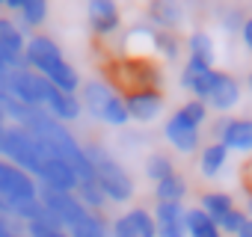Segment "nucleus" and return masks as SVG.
<instances>
[{
  "instance_id": "1",
  "label": "nucleus",
  "mask_w": 252,
  "mask_h": 237,
  "mask_svg": "<svg viewBox=\"0 0 252 237\" xmlns=\"http://www.w3.org/2000/svg\"><path fill=\"white\" fill-rule=\"evenodd\" d=\"M21 128H27L36 140H42V143L51 148V154L60 157V160L77 175L80 184H83V181H95V178H92V166H89V160H86V151H83V146L74 140V134L68 131V125L57 122V118L48 116L45 110H30L27 118L21 122Z\"/></svg>"
},
{
  "instance_id": "2",
  "label": "nucleus",
  "mask_w": 252,
  "mask_h": 237,
  "mask_svg": "<svg viewBox=\"0 0 252 237\" xmlns=\"http://www.w3.org/2000/svg\"><path fill=\"white\" fill-rule=\"evenodd\" d=\"M83 151H86V160L92 166V178L101 187V193L107 196V202L125 205V202L134 199V181H131V175L125 172V166L101 143H89V146H83Z\"/></svg>"
},
{
  "instance_id": "3",
  "label": "nucleus",
  "mask_w": 252,
  "mask_h": 237,
  "mask_svg": "<svg viewBox=\"0 0 252 237\" xmlns=\"http://www.w3.org/2000/svg\"><path fill=\"white\" fill-rule=\"evenodd\" d=\"M9 89H12V95H15L24 107H30V110H45L48 95H51L54 86H51L42 74H36L33 68H18V71L9 74Z\"/></svg>"
},
{
  "instance_id": "4",
  "label": "nucleus",
  "mask_w": 252,
  "mask_h": 237,
  "mask_svg": "<svg viewBox=\"0 0 252 237\" xmlns=\"http://www.w3.org/2000/svg\"><path fill=\"white\" fill-rule=\"evenodd\" d=\"M125 110H128V118H134L140 125H149L163 110V95L155 86H137L125 95Z\"/></svg>"
},
{
  "instance_id": "5",
  "label": "nucleus",
  "mask_w": 252,
  "mask_h": 237,
  "mask_svg": "<svg viewBox=\"0 0 252 237\" xmlns=\"http://www.w3.org/2000/svg\"><path fill=\"white\" fill-rule=\"evenodd\" d=\"M110 234L113 237H158V225L146 207H131L110 222Z\"/></svg>"
},
{
  "instance_id": "6",
  "label": "nucleus",
  "mask_w": 252,
  "mask_h": 237,
  "mask_svg": "<svg viewBox=\"0 0 252 237\" xmlns=\"http://www.w3.org/2000/svg\"><path fill=\"white\" fill-rule=\"evenodd\" d=\"M0 196H6V199H36L39 184L27 172H21L18 166H12L9 160L0 157Z\"/></svg>"
},
{
  "instance_id": "7",
  "label": "nucleus",
  "mask_w": 252,
  "mask_h": 237,
  "mask_svg": "<svg viewBox=\"0 0 252 237\" xmlns=\"http://www.w3.org/2000/svg\"><path fill=\"white\" fill-rule=\"evenodd\" d=\"M240 98H243L240 80H237L234 74H228V71H217V74H214V83H211V92H208V98H205V104H208V110L225 113V110L237 107Z\"/></svg>"
},
{
  "instance_id": "8",
  "label": "nucleus",
  "mask_w": 252,
  "mask_h": 237,
  "mask_svg": "<svg viewBox=\"0 0 252 237\" xmlns=\"http://www.w3.org/2000/svg\"><path fill=\"white\" fill-rule=\"evenodd\" d=\"M217 143H222L228 151H252V118L231 116L220 122Z\"/></svg>"
},
{
  "instance_id": "9",
  "label": "nucleus",
  "mask_w": 252,
  "mask_h": 237,
  "mask_svg": "<svg viewBox=\"0 0 252 237\" xmlns=\"http://www.w3.org/2000/svg\"><path fill=\"white\" fill-rule=\"evenodd\" d=\"M163 134H166V140L172 143V148L181 151V154H193V151L199 148V128H193L178 110L166 118Z\"/></svg>"
},
{
  "instance_id": "10",
  "label": "nucleus",
  "mask_w": 252,
  "mask_h": 237,
  "mask_svg": "<svg viewBox=\"0 0 252 237\" xmlns=\"http://www.w3.org/2000/svg\"><path fill=\"white\" fill-rule=\"evenodd\" d=\"M152 216L158 225V237H187V207L184 205L158 202Z\"/></svg>"
},
{
  "instance_id": "11",
  "label": "nucleus",
  "mask_w": 252,
  "mask_h": 237,
  "mask_svg": "<svg viewBox=\"0 0 252 237\" xmlns=\"http://www.w3.org/2000/svg\"><path fill=\"white\" fill-rule=\"evenodd\" d=\"M54 59H63V51H60V45H57L51 36L36 33V36L27 39V45H24V65H27V68L42 71V68H45L48 62H54Z\"/></svg>"
},
{
  "instance_id": "12",
  "label": "nucleus",
  "mask_w": 252,
  "mask_h": 237,
  "mask_svg": "<svg viewBox=\"0 0 252 237\" xmlns=\"http://www.w3.org/2000/svg\"><path fill=\"white\" fill-rule=\"evenodd\" d=\"M86 12H89V27L98 36H110L122 27V12L113 0H89Z\"/></svg>"
},
{
  "instance_id": "13",
  "label": "nucleus",
  "mask_w": 252,
  "mask_h": 237,
  "mask_svg": "<svg viewBox=\"0 0 252 237\" xmlns=\"http://www.w3.org/2000/svg\"><path fill=\"white\" fill-rule=\"evenodd\" d=\"M36 74H42L54 89H60V92H65V95H77V89H80V74H77V68L63 57V59H54V62H48L42 71H36Z\"/></svg>"
},
{
  "instance_id": "14",
  "label": "nucleus",
  "mask_w": 252,
  "mask_h": 237,
  "mask_svg": "<svg viewBox=\"0 0 252 237\" xmlns=\"http://www.w3.org/2000/svg\"><path fill=\"white\" fill-rule=\"evenodd\" d=\"M214 74H217V68L202 65V62H196V59H187V65H184V71H181V86H184L196 101H205L208 92H211Z\"/></svg>"
},
{
  "instance_id": "15",
  "label": "nucleus",
  "mask_w": 252,
  "mask_h": 237,
  "mask_svg": "<svg viewBox=\"0 0 252 237\" xmlns=\"http://www.w3.org/2000/svg\"><path fill=\"white\" fill-rule=\"evenodd\" d=\"M45 113L54 116L57 122L68 125V122H74V118H80V113H83L80 95H65V92H60V89H51L48 104H45Z\"/></svg>"
},
{
  "instance_id": "16",
  "label": "nucleus",
  "mask_w": 252,
  "mask_h": 237,
  "mask_svg": "<svg viewBox=\"0 0 252 237\" xmlns=\"http://www.w3.org/2000/svg\"><path fill=\"white\" fill-rule=\"evenodd\" d=\"M149 18L160 27V30H175L181 21H184V6L175 3V0H155L149 6Z\"/></svg>"
},
{
  "instance_id": "17",
  "label": "nucleus",
  "mask_w": 252,
  "mask_h": 237,
  "mask_svg": "<svg viewBox=\"0 0 252 237\" xmlns=\"http://www.w3.org/2000/svg\"><path fill=\"white\" fill-rule=\"evenodd\" d=\"M113 95H116V89H113L107 80H86V83L80 86V104H83L92 116H98L101 107H104Z\"/></svg>"
},
{
  "instance_id": "18",
  "label": "nucleus",
  "mask_w": 252,
  "mask_h": 237,
  "mask_svg": "<svg viewBox=\"0 0 252 237\" xmlns=\"http://www.w3.org/2000/svg\"><path fill=\"white\" fill-rule=\"evenodd\" d=\"M225 160H228V148L214 140V143H208V146L202 148V154H199V172H202L205 178H217V175L222 172Z\"/></svg>"
},
{
  "instance_id": "19",
  "label": "nucleus",
  "mask_w": 252,
  "mask_h": 237,
  "mask_svg": "<svg viewBox=\"0 0 252 237\" xmlns=\"http://www.w3.org/2000/svg\"><path fill=\"white\" fill-rule=\"evenodd\" d=\"M187 59H196V62H202V65H211V68H214V59H217L214 36L205 33V30H196V33L187 39Z\"/></svg>"
},
{
  "instance_id": "20",
  "label": "nucleus",
  "mask_w": 252,
  "mask_h": 237,
  "mask_svg": "<svg viewBox=\"0 0 252 237\" xmlns=\"http://www.w3.org/2000/svg\"><path fill=\"white\" fill-rule=\"evenodd\" d=\"M199 207L211 216V219H222L228 210H234L237 205H234V199L228 196V193H222V190H208V193H202V199H199Z\"/></svg>"
},
{
  "instance_id": "21",
  "label": "nucleus",
  "mask_w": 252,
  "mask_h": 237,
  "mask_svg": "<svg viewBox=\"0 0 252 237\" xmlns=\"http://www.w3.org/2000/svg\"><path fill=\"white\" fill-rule=\"evenodd\" d=\"M187 237H222L217 219H211L202 207L187 210Z\"/></svg>"
},
{
  "instance_id": "22",
  "label": "nucleus",
  "mask_w": 252,
  "mask_h": 237,
  "mask_svg": "<svg viewBox=\"0 0 252 237\" xmlns=\"http://www.w3.org/2000/svg\"><path fill=\"white\" fill-rule=\"evenodd\" d=\"M68 237H113L110 234V222L101 213H86L80 222H74L68 231Z\"/></svg>"
},
{
  "instance_id": "23",
  "label": "nucleus",
  "mask_w": 252,
  "mask_h": 237,
  "mask_svg": "<svg viewBox=\"0 0 252 237\" xmlns=\"http://www.w3.org/2000/svg\"><path fill=\"white\" fill-rule=\"evenodd\" d=\"M155 196H158V202H169V205H181V199L187 196V181H184V175H178V172H172L169 178H163V181H158V184H155Z\"/></svg>"
},
{
  "instance_id": "24",
  "label": "nucleus",
  "mask_w": 252,
  "mask_h": 237,
  "mask_svg": "<svg viewBox=\"0 0 252 237\" xmlns=\"http://www.w3.org/2000/svg\"><path fill=\"white\" fill-rule=\"evenodd\" d=\"M74 196H77V202H80L89 213H101V210L107 207V196L101 193V187H98L95 181H83V184H77Z\"/></svg>"
},
{
  "instance_id": "25",
  "label": "nucleus",
  "mask_w": 252,
  "mask_h": 237,
  "mask_svg": "<svg viewBox=\"0 0 252 237\" xmlns=\"http://www.w3.org/2000/svg\"><path fill=\"white\" fill-rule=\"evenodd\" d=\"M155 36H158V30H152V27H131L128 30V36H125V48H128L131 54H146V51H152L155 48Z\"/></svg>"
},
{
  "instance_id": "26",
  "label": "nucleus",
  "mask_w": 252,
  "mask_h": 237,
  "mask_svg": "<svg viewBox=\"0 0 252 237\" xmlns=\"http://www.w3.org/2000/svg\"><path fill=\"white\" fill-rule=\"evenodd\" d=\"M18 15L24 27H39L48 18V3L45 0H21L18 3Z\"/></svg>"
},
{
  "instance_id": "27",
  "label": "nucleus",
  "mask_w": 252,
  "mask_h": 237,
  "mask_svg": "<svg viewBox=\"0 0 252 237\" xmlns=\"http://www.w3.org/2000/svg\"><path fill=\"white\" fill-rule=\"evenodd\" d=\"M175 172V166H172V160L166 157V154H149V160H146V175L158 184V181H163V178H169Z\"/></svg>"
},
{
  "instance_id": "28",
  "label": "nucleus",
  "mask_w": 252,
  "mask_h": 237,
  "mask_svg": "<svg viewBox=\"0 0 252 237\" xmlns=\"http://www.w3.org/2000/svg\"><path fill=\"white\" fill-rule=\"evenodd\" d=\"M178 113L187 118L193 128H202V125H205V118H208V104H205V101L190 98V101H184V104L178 107Z\"/></svg>"
},
{
  "instance_id": "29",
  "label": "nucleus",
  "mask_w": 252,
  "mask_h": 237,
  "mask_svg": "<svg viewBox=\"0 0 252 237\" xmlns=\"http://www.w3.org/2000/svg\"><path fill=\"white\" fill-rule=\"evenodd\" d=\"M155 51H158V54H163L166 59H175V57L181 54L175 33H169V30H158V36H155Z\"/></svg>"
},
{
  "instance_id": "30",
  "label": "nucleus",
  "mask_w": 252,
  "mask_h": 237,
  "mask_svg": "<svg viewBox=\"0 0 252 237\" xmlns=\"http://www.w3.org/2000/svg\"><path fill=\"white\" fill-rule=\"evenodd\" d=\"M246 219H249V216H246V210L234 207V210H228L217 225H220V231H222V234H234V237H237V231L243 228V222H246Z\"/></svg>"
},
{
  "instance_id": "31",
  "label": "nucleus",
  "mask_w": 252,
  "mask_h": 237,
  "mask_svg": "<svg viewBox=\"0 0 252 237\" xmlns=\"http://www.w3.org/2000/svg\"><path fill=\"white\" fill-rule=\"evenodd\" d=\"M18 68H27L24 65V57H15V54H9V51L0 48V74H12Z\"/></svg>"
},
{
  "instance_id": "32",
  "label": "nucleus",
  "mask_w": 252,
  "mask_h": 237,
  "mask_svg": "<svg viewBox=\"0 0 252 237\" xmlns=\"http://www.w3.org/2000/svg\"><path fill=\"white\" fill-rule=\"evenodd\" d=\"M27 237H68V234L48 222H33V225H27Z\"/></svg>"
},
{
  "instance_id": "33",
  "label": "nucleus",
  "mask_w": 252,
  "mask_h": 237,
  "mask_svg": "<svg viewBox=\"0 0 252 237\" xmlns=\"http://www.w3.org/2000/svg\"><path fill=\"white\" fill-rule=\"evenodd\" d=\"M240 39H243L246 51L252 54V15H246V21H243V27H240Z\"/></svg>"
},
{
  "instance_id": "34",
  "label": "nucleus",
  "mask_w": 252,
  "mask_h": 237,
  "mask_svg": "<svg viewBox=\"0 0 252 237\" xmlns=\"http://www.w3.org/2000/svg\"><path fill=\"white\" fill-rule=\"evenodd\" d=\"M237 237H252V216H249V219L243 222V228L237 231Z\"/></svg>"
},
{
  "instance_id": "35",
  "label": "nucleus",
  "mask_w": 252,
  "mask_h": 237,
  "mask_svg": "<svg viewBox=\"0 0 252 237\" xmlns=\"http://www.w3.org/2000/svg\"><path fill=\"white\" fill-rule=\"evenodd\" d=\"M243 210H246V216H252V190L246 193V207H243Z\"/></svg>"
},
{
  "instance_id": "36",
  "label": "nucleus",
  "mask_w": 252,
  "mask_h": 237,
  "mask_svg": "<svg viewBox=\"0 0 252 237\" xmlns=\"http://www.w3.org/2000/svg\"><path fill=\"white\" fill-rule=\"evenodd\" d=\"M3 231H12V222H9V219H3V216H0V234H3Z\"/></svg>"
},
{
  "instance_id": "37",
  "label": "nucleus",
  "mask_w": 252,
  "mask_h": 237,
  "mask_svg": "<svg viewBox=\"0 0 252 237\" xmlns=\"http://www.w3.org/2000/svg\"><path fill=\"white\" fill-rule=\"evenodd\" d=\"M0 237H24V234H18V231L12 228V231H3V234H0Z\"/></svg>"
},
{
  "instance_id": "38",
  "label": "nucleus",
  "mask_w": 252,
  "mask_h": 237,
  "mask_svg": "<svg viewBox=\"0 0 252 237\" xmlns=\"http://www.w3.org/2000/svg\"><path fill=\"white\" fill-rule=\"evenodd\" d=\"M3 134H6V122H0V143H3Z\"/></svg>"
},
{
  "instance_id": "39",
  "label": "nucleus",
  "mask_w": 252,
  "mask_h": 237,
  "mask_svg": "<svg viewBox=\"0 0 252 237\" xmlns=\"http://www.w3.org/2000/svg\"><path fill=\"white\" fill-rule=\"evenodd\" d=\"M246 89H249V95H252V71H249V77H246Z\"/></svg>"
}]
</instances>
